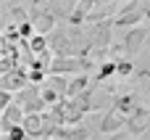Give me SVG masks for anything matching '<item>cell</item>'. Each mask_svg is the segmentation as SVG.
<instances>
[{
    "label": "cell",
    "instance_id": "1",
    "mask_svg": "<svg viewBox=\"0 0 150 140\" xmlns=\"http://www.w3.org/2000/svg\"><path fill=\"white\" fill-rule=\"evenodd\" d=\"M18 95H16V103L21 106V111L24 114H40V111H45L47 106H45V101L40 98V85H24L21 90H16Z\"/></svg>",
    "mask_w": 150,
    "mask_h": 140
},
{
    "label": "cell",
    "instance_id": "2",
    "mask_svg": "<svg viewBox=\"0 0 150 140\" xmlns=\"http://www.w3.org/2000/svg\"><path fill=\"white\" fill-rule=\"evenodd\" d=\"M90 64L84 58H74V56H55L50 64H47V74H76L82 69H87Z\"/></svg>",
    "mask_w": 150,
    "mask_h": 140
},
{
    "label": "cell",
    "instance_id": "3",
    "mask_svg": "<svg viewBox=\"0 0 150 140\" xmlns=\"http://www.w3.org/2000/svg\"><path fill=\"white\" fill-rule=\"evenodd\" d=\"M145 5L148 0H129V5L113 19L116 26H129V24H137L140 19H145Z\"/></svg>",
    "mask_w": 150,
    "mask_h": 140
},
{
    "label": "cell",
    "instance_id": "4",
    "mask_svg": "<svg viewBox=\"0 0 150 140\" xmlns=\"http://www.w3.org/2000/svg\"><path fill=\"white\" fill-rule=\"evenodd\" d=\"M24 85H29V79H26V71H24L21 66H13L11 71H3V74H0V87L8 90V93L21 90Z\"/></svg>",
    "mask_w": 150,
    "mask_h": 140
},
{
    "label": "cell",
    "instance_id": "5",
    "mask_svg": "<svg viewBox=\"0 0 150 140\" xmlns=\"http://www.w3.org/2000/svg\"><path fill=\"white\" fill-rule=\"evenodd\" d=\"M148 122H150V111L142 109V106H137L129 114V119L124 122V127H129V132H145L148 130Z\"/></svg>",
    "mask_w": 150,
    "mask_h": 140
},
{
    "label": "cell",
    "instance_id": "6",
    "mask_svg": "<svg viewBox=\"0 0 150 140\" xmlns=\"http://www.w3.org/2000/svg\"><path fill=\"white\" fill-rule=\"evenodd\" d=\"M21 116H24V111H21V106L18 103H8L3 111H0V132H5L11 124H21Z\"/></svg>",
    "mask_w": 150,
    "mask_h": 140
},
{
    "label": "cell",
    "instance_id": "7",
    "mask_svg": "<svg viewBox=\"0 0 150 140\" xmlns=\"http://www.w3.org/2000/svg\"><path fill=\"white\" fill-rule=\"evenodd\" d=\"M145 37H148V32H145L142 26L132 29V32L127 34V40H124V50H127V56H134V53H140V48H142Z\"/></svg>",
    "mask_w": 150,
    "mask_h": 140
},
{
    "label": "cell",
    "instance_id": "8",
    "mask_svg": "<svg viewBox=\"0 0 150 140\" xmlns=\"http://www.w3.org/2000/svg\"><path fill=\"white\" fill-rule=\"evenodd\" d=\"M124 122H127V116H124L121 111L111 109V111L100 119V132H116V130H121V127H124Z\"/></svg>",
    "mask_w": 150,
    "mask_h": 140
},
{
    "label": "cell",
    "instance_id": "9",
    "mask_svg": "<svg viewBox=\"0 0 150 140\" xmlns=\"http://www.w3.org/2000/svg\"><path fill=\"white\" fill-rule=\"evenodd\" d=\"M21 127H24V132L29 138H40V132H42V111L40 114H24L21 116Z\"/></svg>",
    "mask_w": 150,
    "mask_h": 140
},
{
    "label": "cell",
    "instance_id": "10",
    "mask_svg": "<svg viewBox=\"0 0 150 140\" xmlns=\"http://www.w3.org/2000/svg\"><path fill=\"white\" fill-rule=\"evenodd\" d=\"M137 106H140V101H137V95H134V93H129V95H119V98H116V103H113V109H116V111H121L124 116H129Z\"/></svg>",
    "mask_w": 150,
    "mask_h": 140
},
{
    "label": "cell",
    "instance_id": "11",
    "mask_svg": "<svg viewBox=\"0 0 150 140\" xmlns=\"http://www.w3.org/2000/svg\"><path fill=\"white\" fill-rule=\"evenodd\" d=\"M95 3H98V0H79V3H76V8L71 11L69 21H71V24H82V21H84V16L92 11V5H95Z\"/></svg>",
    "mask_w": 150,
    "mask_h": 140
},
{
    "label": "cell",
    "instance_id": "12",
    "mask_svg": "<svg viewBox=\"0 0 150 140\" xmlns=\"http://www.w3.org/2000/svg\"><path fill=\"white\" fill-rule=\"evenodd\" d=\"M87 77H74V79H66V98H71V95H76V93H82V90H87Z\"/></svg>",
    "mask_w": 150,
    "mask_h": 140
},
{
    "label": "cell",
    "instance_id": "13",
    "mask_svg": "<svg viewBox=\"0 0 150 140\" xmlns=\"http://www.w3.org/2000/svg\"><path fill=\"white\" fill-rule=\"evenodd\" d=\"M32 24L37 26V32H40V34H45V32H50V29H53V24H55V19H53L50 13H37Z\"/></svg>",
    "mask_w": 150,
    "mask_h": 140
},
{
    "label": "cell",
    "instance_id": "14",
    "mask_svg": "<svg viewBox=\"0 0 150 140\" xmlns=\"http://www.w3.org/2000/svg\"><path fill=\"white\" fill-rule=\"evenodd\" d=\"M26 48L32 50V56L34 53H42V50H47V40H45V34H32V37H26Z\"/></svg>",
    "mask_w": 150,
    "mask_h": 140
},
{
    "label": "cell",
    "instance_id": "15",
    "mask_svg": "<svg viewBox=\"0 0 150 140\" xmlns=\"http://www.w3.org/2000/svg\"><path fill=\"white\" fill-rule=\"evenodd\" d=\"M40 98L45 101V106H53V103H58L63 95H61L58 90H53L50 85H45V82H42V87H40Z\"/></svg>",
    "mask_w": 150,
    "mask_h": 140
},
{
    "label": "cell",
    "instance_id": "16",
    "mask_svg": "<svg viewBox=\"0 0 150 140\" xmlns=\"http://www.w3.org/2000/svg\"><path fill=\"white\" fill-rule=\"evenodd\" d=\"M3 135H5V140H26V138H29V135L24 132V127H21V124H11Z\"/></svg>",
    "mask_w": 150,
    "mask_h": 140
},
{
    "label": "cell",
    "instance_id": "17",
    "mask_svg": "<svg viewBox=\"0 0 150 140\" xmlns=\"http://www.w3.org/2000/svg\"><path fill=\"white\" fill-rule=\"evenodd\" d=\"M111 74H116V61H105V64L100 66V71H98V79L103 82V79H108Z\"/></svg>",
    "mask_w": 150,
    "mask_h": 140
},
{
    "label": "cell",
    "instance_id": "18",
    "mask_svg": "<svg viewBox=\"0 0 150 140\" xmlns=\"http://www.w3.org/2000/svg\"><path fill=\"white\" fill-rule=\"evenodd\" d=\"M16 29H18V37H21V40H26V37H32V34H34V24H32V21H26V19H24Z\"/></svg>",
    "mask_w": 150,
    "mask_h": 140
},
{
    "label": "cell",
    "instance_id": "19",
    "mask_svg": "<svg viewBox=\"0 0 150 140\" xmlns=\"http://www.w3.org/2000/svg\"><path fill=\"white\" fill-rule=\"evenodd\" d=\"M26 79H29L32 85H42V82H45V71H42V69H29V71H26Z\"/></svg>",
    "mask_w": 150,
    "mask_h": 140
},
{
    "label": "cell",
    "instance_id": "20",
    "mask_svg": "<svg viewBox=\"0 0 150 140\" xmlns=\"http://www.w3.org/2000/svg\"><path fill=\"white\" fill-rule=\"evenodd\" d=\"M132 71H134V66H132L127 58H124V61H116V74H121V77H129Z\"/></svg>",
    "mask_w": 150,
    "mask_h": 140
},
{
    "label": "cell",
    "instance_id": "21",
    "mask_svg": "<svg viewBox=\"0 0 150 140\" xmlns=\"http://www.w3.org/2000/svg\"><path fill=\"white\" fill-rule=\"evenodd\" d=\"M11 101H13V98H11V93H8V90H3V87H0V111H3V109H5V106H8V103H11Z\"/></svg>",
    "mask_w": 150,
    "mask_h": 140
}]
</instances>
